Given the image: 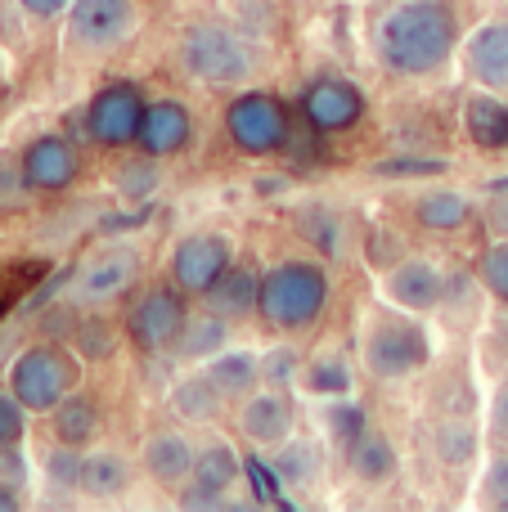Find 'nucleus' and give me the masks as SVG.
<instances>
[{"label": "nucleus", "instance_id": "obj_1", "mask_svg": "<svg viewBox=\"0 0 508 512\" xmlns=\"http://www.w3.org/2000/svg\"><path fill=\"white\" fill-rule=\"evenodd\" d=\"M374 45L396 77H432L459 50V18L446 0H396L378 18Z\"/></svg>", "mask_w": 508, "mask_h": 512}, {"label": "nucleus", "instance_id": "obj_2", "mask_svg": "<svg viewBox=\"0 0 508 512\" xmlns=\"http://www.w3.org/2000/svg\"><path fill=\"white\" fill-rule=\"evenodd\" d=\"M329 274L315 261H279L261 274V315L284 333H302L329 306Z\"/></svg>", "mask_w": 508, "mask_h": 512}, {"label": "nucleus", "instance_id": "obj_3", "mask_svg": "<svg viewBox=\"0 0 508 512\" xmlns=\"http://www.w3.org/2000/svg\"><path fill=\"white\" fill-rule=\"evenodd\" d=\"M81 382V360L54 342L27 346L14 364H9V391L23 400L27 414H54L63 396H72Z\"/></svg>", "mask_w": 508, "mask_h": 512}, {"label": "nucleus", "instance_id": "obj_4", "mask_svg": "<svg viewBox=\"0 0 508 512\" xmlns=\"http://www.w3.org/2000/svg\"><path fill=\"white\" fill-rule=\"evenodd\" d=\"M180 63L207 86H239L257 68L243 36L230 32L225 23H189L180 36Z\"/></svg>", "mask_w": 508, "mask_h": 512}, {"label": "nucleus", "instance_id": "obj_5", "mask_svg": "<svg viewBox=\"0 0 508 512\" xmlns=\"http://www.w3.org/2000/svg\"><path fill=\"white\" fill-rule=\"evenodd\" d=\"M225 135L248 158H270L288 144L293 122H288L284 104L270 90H248V95L230 99V108H225Z\"/></svg>", "mask_w": 508, "mask_h": 512}, {"label": "nucleus", "instance_id": "obj_6", "mask_svg": "<svg viewBox=\"0 0 508 512\" xmlns=\"http://www.w3.org/2000/svg\"><path fill=\"white\" fill-rule=\"evenodd\" d=\"M428 360H432L428 333H423V324H414V319H383V324L369 328L365 369L374 373V378H383V382L410 378V373H419Z\"/></svg>", "mask_w": 508, "mask_h": 512}, {"label": "nucleus", "instance_id": "obj_7", "mask_svg": "<svg viewBox=\"0 0 508 512\" xmlns=\"http://www.w3.org/2000/svg\"><path fill=\"white\" fill-rule=\"evenodd\" d=\"M144 90L131 81H108L104 90H95V99L86 104V135L104 149H126L140 140L144 122Z\"/></svg>", "mask_w": 508, "mask_h": 512}, {"label": "nucleus", "instance_id": "obj_8", "mask_svg": "<svg viewBox=\"0 0 508 512\" xmlns=\"http://www.w3.org/2000/svg\"><path fill=\"white\" fill-rule=\"evenodd\" d=\"M230 265H234L230 234H216V230L189 234V239H180L176 252H171V283H176L185 297H207Z\"/></svg>", "mask_w": 508, "mask_h": 512}, {"label": "nucleus", "instance_id": "obj_9", "mask_svg": "<svg viewBox=\"0 0 508 512\" xmlns=\"http://www.w3.org/2000/svg\"><path fill=\"white\" fill-rule=\"evenodd\" d=\"M140 27L135 0H72L68 5V36L81 50H117Z\"/></svg>", "mask_w": 508, "mask_h": 512}, {"label": "nucleus", "instance_id": "obj_10", "mask_svg": "<svg viewBox=\"0 0 508 512\" xmlns=\"http://www.w3.org/2000/svg\"><path fill=\"white\" fill-rule=\"evenodd\" d=\"M185 319H189L185 292H180L176 283H162V288H149L131 310H126V333H131V342L140 346L144 355H153V351H167V346L176 342Z\"/></svg>", "mask_w": 508, "mask_h": 512}, {"label": "nucleus", "instance_id": "obj_11", "mask_svg": "<svg viewBox=\"0 0 508 512\" xmlns=\"http://www.w3.org/2000/svg\"><path fill=\"white\" fill-rule=\"evenodd\" d=\"M369 113V99L347 77H315L302 90V117L315 135H342Z\"/></svg>", "mask_w": 508, "mask_h": 512}, {"label": "nucleus", "instance_id": "obj_12", "mask_svg": "<svg viewBox=\"0 0 508 512\" xmlns=\"http://www.w3.org/2000/svg\"><path fill=\"white\" fill-rule=\"evenodd\" d=\"M18 167H23L27 189H36V194H63L81 176V153L63 135H36L23 149Z\"/></svg>", "mask_w": 508, "mask_h": 512}, {"label": "nucleus", "instance_id": "obj_13", "mask_svg": "<svg viewBox=\"0 0 508 512\" xmlns=\"http://www.w3.org/2000/svg\"><path fill=\"white\" fill-rule=\"evenodd\" d=\"M194 140V113H189L180 99H153L144 108V122H140V149L149 158H176V153L189 149Z\"/></svg>", "mask_w": 508, "mask_h": 512}, {"label": "nucleus", "instance_id": "obj_14", "mask_svg": "<svg viewBox=\"0 0 508 512\" xmlns=\"http://www.w3.org/2000/svg\"><path fill=\"white\" fill-rule=\"evenodd\" d=\"M464 68L482 90L508 95V18H491L468 36Z\"/></svg>", "mask_w": 508, "mask_h": 512}, {"label": "nucleus", "instance_id": "obj_15", "mask_svg": "<svg viewBox=\"0 0 508 512\" xmlns=\"http://www.w3.org/2000/svg\"><path fill=\"white\" fill-rule=\"evenodd\" d=\"M387 297L405 310H432L446 297V270L432 261H401L387 270Z\"/></svg>", "mask_w": 508, "mask_h": 512}, {"label": "nucleus", "instance_id": "obj_16", "mask_svg": "<svg viewBox=\"0 0 508 512\" xmlns=\"http://www.w3.org/2000/svg\"><path fill=\"white\" fill-rule=\"evenodd\" d=\"M239 427L252 445H279L293 432V405H288L284 391H275V387L252 391L239 409Z\"/></svg>", "mask_w": 508, "mask_h": 512}, {"label": "nucleus", "instance_id": "obj_17", "mask_svg": "<svg viewBox=\"0 0 508 512\" xmlns=\"http://www.w3.org/2000/svg\"><path fill=\"white\" fill-rule=\"evenodd\" d=\"M135 279H140V256L131 248H108L104 256H95V261L81 270V297L117 301L122 292L135 288Z\"/></svg>", "mask_w": 508, "mask_h": 512}, {"label": "nucleus", "instance_id": "obj_18", "mask_svg": "<svg viewBox=\"0 0 508 512\" xmlns=\"http://www.w3.org/2000/svg\"><path fill=\"white\" fill-rule=\"evenodd\" d=\"M194 459L198 450L180 432H158L144 441V472L153 481H162V486H180V481L194 477Z\"/></svg>", "mask_w": 508, "mask_h": 512}, {"label": "nucleus", "instance_id": "obj_19", "mask_svg": "<svg viewBox=\"0 0 508 512\" xmlns=\"http://www.w3.org/2000/svg\"><path fill=\"white\" fill-rule=\"evenodd\" d=\"M207 306L225 319H243L252 310H261V274L257 265H230L216 279V288L207 292Z\"/></svg>", "mask_w": 508, "mask_h": 512}, {"label": "nucleus", "instance_id": "obj_20", "mask_svg": "<svg viewBox=\"0 0 508 512\" xmlns=\"http://www.w3.org/2000/svg\"><path fill=\"white\" fill-rule=\"evenodd\" d=\"M464 131L477 149L504 153L508 149V104L495 95H473L464 104Z\"/></svg>", "mask_w": 508, "mask_h": 512}, {"label": "nucleus", "instance_id": "obj_21", "mask_svg": "<svg viewBox=\"0 0 508 512\" xmlns=\"http://www.w3.org/2000/svg\"><path fill=\"white\" fill-rule=\"evenodd\" d=\"M414 221H419L423 230L455 234L473 221V198L459 194V189H428V194L414 198Z\"/></svg>", "mask_w": 508, "mask_h": 512}, {"label": "nucleus", "instance_id": "obj_22", "mask_svg": "<svg viewBox=\"0 0 508 512\" xmlns=\"http://www.w3.org/2000/svg\"><path fill=\"white\" fill-rule=\"evenodd\" d=\"M347 463L365 486H383V481L396 472V445L387 441L383 432H369L365 427V432L347 445Z\"/></svg>", "mask_w": 508, "mask_h": 512}, {"label": "nucleus", "instance_id": "obj_23", "mask_svg": "<svg viewBox=\"0 0 508 512\" xmlns=\"http://www.w3.org/2000/svg\"><path fill=\"white\" fill-rule=\"evenodd\" d=\"M225 342H230V324H225V315L207 310V315L185 319V328H180V337L171 342V351H176L180 360H212Z\"/></svg>", "mask_w": 508, "mask_h": 512}, {"label": "nucleus", "instance_id": "obj_24", "mask_svg": "<svg viewBox=\"0 0 508 512\" xmlns=\"http://www.w3.org/2000/svg\"><path fill=\"white\" fill-rule=\"evenodd\" d=\"M207 378L221 396H252V387L261 382V360L252 351H216L207 360Z\"/></svg>", "mask_w": 508, "mask_h": 512}, {"label": "nucleus", "instance_id": "obj_25", "mask_svg": "<svg viewBox=\"0 0 508 512\" xmlns=\"http://www.w3.org/2000/svg\"><path fill=\"white\" fill-rule=\"evenodd\" d=\"M126 486H131V468H126L122 454H113V450L86 454V468H81V495H90V499L104 504V499L126 495Z\"/></svg>", "mask_w": 508, "mask_h": 512}, {"label": "nucleus", "instance_id": "obj_26", "mask_svg": "<svg viewBox=\"0 0 508 512\" xmlns=\"http://www.w3.org/2000/svg\"><path fill=\"white\" fill-rule=\"evenodd\" d=\"M477 427L468 418H441L432 427V454H437L441 468H468L477 459Z\"/></svg>", "mask_w": 508, "mask_h": 512}, {"label": "nucleus", "instance_id": "obj_27", "mask_svg": "<svg viewBox=\"0 0 508 512\" xmlns=\"http://www.w3.org/2000/svg\"><path fill=\"white\" fill-rule=\"evenodd\" d=\"M99 432V405L90 396H63L59 405H54V436H59L63 445H90V436Z\"/></svg>", "mask_w": 508, "mask_h": 512}, {"label": "nucleus", "instance_id": "obj_28", "mask_svg": "<svg viewBox=\"0 0 508 512\" xmlns=\"http://www.w3.org/2000/svg\"><path fill=\"white\" fill-rule=\"evenodd\" d=\"M239 477H243V459L234 454V445H230V441H212L207 450H198L194 477H189V481H198V486H207V490H216V495H225V490H230Z\"/></svg>", "mask_w": 508, "mask_h": 512}, {"label": "nucleus", "instance_id": "obj_29", "mask_svg": "<svg viewBox=\"0 0 508 512\" xmlns=\"http://www.w3.org/2000/svg\"><path fill=\"white\" fill-rule=\"evenodd\" d=\"M302 382H306V391H311V396L342 400V396H351V387H356V373H351L347 355L329 351V355H315V360L306 364Z\"/></svg>", "mask_w": 508, "mask_h": 512}, {"label": "nucleus", "instance_id": "obj_30", "mask_svg": "<svg viewBox=\"0 0 508 512\" xmlns=\"http://www.w3.org/2000/svg\"><path fill=\"white\" fill-rule=\"evenodd\" d=\"M221 391L212 387V378H185L176 391H171V409H176L180 418H194V423H212L216 414H221Z\"/></svg>", "mask_w": 508, "mask_h": 512}, {"label": "nucleus", "instance_id": "obj_31", "mask_svg": "<svg viewBox=\"0 0 508 512\" xmlns=\"http://www.w3.org/2000/svg\"><path fill=\"white\" fill-rule=\"evenodd\" d=\"M270 468L279 472L284 486H306V481L320 472V454H315V445H306V441H279V454Z\"/></svg>", "mask_w": 508, "mask_h": 512}, {"label": "nucleus", "instance_id": "obj_32", "mask_svg": "<svg viewBox=\"0 0 508 512\" xmlns=\"http://www.w3.org/2000/svg\"><path fill=\"white\" fill-rule=\"evenodd\" d=\"M243 477H248V486H252V504H261V508H297L293 499L279 495V490H284V481H279V472L270 468L266 459L243 454Z\"/></svg>", "mask_w": 508, "mask_h": 512}, {"label": "nucleus", "instance_id": "obj_33", "mask_svg": "<svg viewBox=\"0 0 508 512\" xmlns=\"http://www.w3.org/2000/svg\"><path fill=\"white\" fill-rule=\"evenodd\" d=\"M81 468H86V454L59 441V450H50V459H45V481L54 495H72V490H81Z\"/></svg>", "mask_w": 508, "mask_h": 512}, {"label": "nucleus", "instance_id": "obj_34", "mask_svg": "<svg viewBox=\"0 0 508 512\" xmlns=\"http://www.w3.org/2000/svg\"><path fill=\"white\" fill-rule=\"evenodd\" d=\"M158 158H135V162H122L117 167V194L126 198V203H149V194L158 189V167H153Z\"/></svg>", "mask_w": 508, "mask_h": 512}, {"label": "nucleus", "instance_id": "obj_35", "mask_svg": "<svg viewBox=\"0 0 508 512\" xmlns=\"http://www.w3.org/2000/svg\"><path fill=\"white\" fill-rule=\"evenodd\" d=\"M324 427H329V436H333L338 445H351V441H356V436L369 427V414H365V405H356V400L342 396L338 405L324 409Z\"/></svg>", "mask_w": 508, "mask_h": 512}, {"label": "nucleus", "instance_id": "obj_36", "mask_svg": "<svg viewBox=\"0 0 508 512\" xmlns=\"http://www.w3.org/2000/svg\"><path fill=\"white\" fill-rule=\"evenodd\" d=\"M72 346H77L81 360H108V355H113V328H108V319H99V315L77 319Z\"/></svg>", "mask_w": 508, "mask_h": 512}, {"label": "nucleus", "instance_id": "obj_37", "mask_svg": "<svg viewBox=\"0 0 508 512\" xmlns=\"http://www.w3.org/2000/svg\"><path fill=\"white\" fill-rule=\"evenodd\" d=\"M477 279L486 283V292H491L500 306H508V239L491 243V248L482 252V265H477Z\"/></svg>", "mask_w": 508, "mask_h": 512}, {"label": "nucleus", "instance_id": "obj_38", "mask_svg": "<svg viewBox=\"0 0 508 512\" xmlns=\"http://www.w3.org/2000/svg\"><path fill=\"white\" fill-rule=\"evenodd\" d=\"M297 369H302V355H297L293 346H275L270 355H261V382L275 391H284L288 382L297 378Z\"/></svg>", "mask_w": 508, "mask_h": 512}, {"label": "nucleus", "instance_id": "obj_39", "mask_svg": "<svg viewBox=\"0 0 508 512\" xmlns=\"http://www.w3.org/2000/svg\"><path fill=\"white\" fill-rule=\"evenodd\" d=\"M378 176H441V171H450L446 158H387L378 162Z\"/></svg>", "mask_w": 508, "mask_h": 512}, {"label": "nucleus", "instance_id": "obj_40", "mask_svg": "<svg viewBox=\"0 0 508 512\" xmlns=\"http://www.w3.org/2000/svg\"><path fill=\"white\" fill-rule=\"evenodd\" d=\"M27 432V409L23 400L9 391V396H0V445H18Z\"/></svg>", "mask_w": 508, "mask_h": 512}, {"label": "nucleus", "instance_id": "obj_41", "mask_svg": "<svg viewBox=\"0 0 508 512\" xmlns=\"http://www.w3.org/2000/svg\"><path fill=\"white\" fill-rule=\"evenodd\" d=\"M482 499L491 508H504L508 512V454H495L491 468L482 477Z\"/></svg>", "mask_w": 508, "mask_h": 512}, {"label": "nucleus", "instance_id": "obj_42", "mask_svg": "<svg viewBox=\"0 0 508 512\" xmlns=\"http://www.w3.org/2000/svg\"><path fill=\"white\" fill-rule=\"evenodd\" d=\"M23 481H27V463L18 454V445H0V486L18 490Z\"/></svg>", "mask_w": 508, "mask_h": 512}, {"label": "nucleus", "instance_id": "obj_43", "mask_svg": "<svg viewBox=\"0 0 508 512\" xmlns=\"http://www.w3.org/2000/svg\"><path fill=\"white\" fill-rule=\"evenodd\" d=\"M72 274H77V270H72V265H59V270H50V279H45L41 288H36L32 297H27V310H45V306H50V297H54V292H59L63 283H72Z\"/></svg>", "mask_w": 508, "mask_h": 512}, {"label": "nucleus", "instance_id": "obj_44", "mask_svg": "<svg viewBox=\"0 0 508 512\" xmlns=\"http://www.w3.org/2000/svg\"><path fill=\"white\" fill-rule=\"evenodd\" d=\"M486 432H491V441L508 445V387L495 391V400H491V423H486Z\"/></svg>", "mask_w": 508, "mask_h": 512}, {"label": "nucleus", "instance_id": "obj_45", "mask_svg": "<svg viewBox=\"0 0 508 512\" xmlns=\"http://www.w3.org/2000/svg\"><path fill=\"white\" fill-rule=\"evenodd\" d=\"M18 5H23L32 18H59L63 9L72 5V0H18Z\"/></svg>", "mask_w": 508, "mask_h": 512}, {"label": "nucleus", "instance_id": "obj_46", "mask_svg": "<svg viewBox=\"0 0 508 512\" xmlns=\"http://www.w3.org/2000/svg\"><path fill=\"white\" fill-rule=\"evenodd\" d=\"M495 203H491V212H486V221H491V230L495 234H504L508 239V194H491Z\"/></svg>", "mask_w": 508, "mask_h": 512}, {"label": "nucleus", "instance_id": "obj_47", "mask_svg": "<svg viewBox=\"0 0 508 512\" xmlns=\"http://www.w3.org/2000/svg\"><path fill=\"white\" fill-rule=\"evenodd\" d=\"M18 508V495L9 486H0V512H14Z\"/></svg>", "mask_w": 508, "mask_h": 512}, {"label": "nucleus", "instance_id": "obj_48", "mask_svg": "<svg viewBox=\"0 0 508 512\" xmlns=\"http://www.w3.org/2000/svg\"><path fill=\"white\" fill-rule=\"evenodd\" d=\"M486 189H491V194H508V176H495V180H486Z\"/></svg>", "mask_w": 508, "mask_h": 512}]
</instances>
